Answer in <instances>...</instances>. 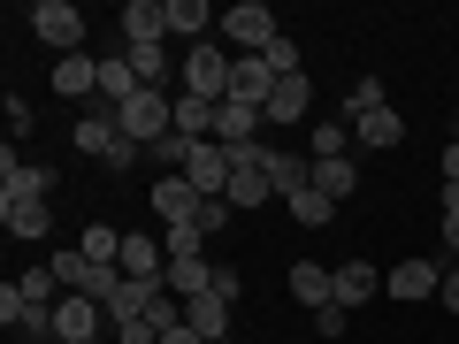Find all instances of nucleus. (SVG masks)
Here are the masks:
<instances>
[{"mask_svg":"<svg viewBox=\"0 0 459 344\" xmlns=\"http://www.w3.org/2000/svg\"><path fill=\"white\" fill-rule=\"evenodd\" d=\"M207 283H214L207 261H169V291H177V298H199Z\"/></svg>","mask_w":459,"mask_h":344,"instance_id":"obj_26","label":"nucleus"},{"mask_svg":"<svg viewBox=\"0 0 459 344\" xmlns=\"http://www.w3.org/2000/svg\"><path fill=\"white\" fill-rule=\"evenodd\" d=\"M344 108H383V84H376V77H360L352 92H344Z\"/></svg>","mask_w":459,"mask_h":344,"instance_id":"obj_31","label":"nucleus"},{"mask_svg":"<svg viewBox=\"0 0 459 344\" xmlns=\"http://www.w3.org/2000/svg\"><path fill=\"white\" fill-rule=\"evenodd\" d=\"M100 329H108V306H100V298L69 291L62 306H54V337H62V344H92Z\"/></svg>","mask_w":459,"mask_h":344,"instance_id":"obj_6","label":"nucleus"},{"mask_svg":"<svg viewBox=\"0 0 459 344\" xmlns=\"http://www.w3.org/2000/svg\"><path fill=\"white\" fill-rule=\"evenodd\" d=\"M230 207H268V199H276V184H268V168L261 161H246V168H230Z\"/></svg>","mask_w":459,"mask_h":344,"instance_id":"obj_21","label":"nucleus"},{"mask_svg":"<svg viewBox=\"0 0 459 344\" xmlns=\"http://www.w3.org/2000/svg\"><path fill=\"white\" fill-rule=\"evenodd\" d=\"M352 184H360V161H352V153H337V161H314V192H322L329 207H344V199H352Z\"/></svg>","mask_w":459,"mask_h":344,"instance_id":"obj_19","label":"nucleus"},{"mask_svg":"<svg viewBox=\"0 0 459 344\" xmlns=\"http://www.w3.org/2000/svg\"><path fill=\"white\" fill-rule=\"evenodd\" d=\"M146 92V84H138V69H131V54H108V62H100V108H131V99Z\"/></svg>","mask_w":459,"mask_h":344,"instance_id":"obj_14","label":"nucleus"},{"mask_svg":"<svg viewBox=\"0 0 459 344\" xmlns=\"http://www.w3.org/2000/svg\"><path fill=\"white\" fill-rule=\"evenodd\" d=\"M230 344H238V337H230Z\"/></svg>","mask_w":459,"mask_h":344,"instance_id":"obj_39","label":"nucleus"},{"mask_svg":"<svg viewBox=\"0 0 459 344\" xmlns=\"http://www.w3.org/2000/svg\"><path fill=\"white\" fill-rule=\"evenodd\" d=\"M276 69H268V54H238L230 62V99H246V108H268V92H276Z\"/></svg>","mask_w":459,"mask_h":344,"instance_id":"obj_8","label":"nucleus"},{"mask_svg":"<svg viewBox=\"0 0 459 344\" xmlns=\"http://www.w3.org/2000/svg\"><path fill=\"white\" fill-rule=\"evenodd\" d=\"M268 123H307V115H314V92H307V77H283L276 84V92H268Z\"/></svg>","mask_w":459,"mask_h":344,"instance_id":"obj_20","label":"nucleus"},{"mask_svg":"<svg viewBox=\"0 0 459 344\" xmlns=\"http://www.w3.org/2000/svg\"><path fill=\"white\" fill-rule=\"evenodd\" d=\"M314 329H322V337H344V329H352V314H344V306H322V314H314Z\"/></svg>","mask_w":459,"mask_h":344,"instance_id":"obj_33","label":"nucleus"},{"mask_svg":"<svg viewBox=\"0 0 459 344\" xmlns=\"http://www.w3.org/2000/svg\"><path fill=\"white\" fill-rule=\"evenodd\" d=\"M161 344H207V337H199V329H169Z\"/></svg>","mask_w":459,"mask_h":344,"instance_id":"obj_38","label":"nucleus"},{"mask_svg":"<svg viewBox=\"0 0 459 344\" xmlns=\"http://www.w3.org/2000/svg\"><path fill=\"white\" fill-rule=\"evenodd\" d=\"M146 207L161 214L169 229H177V222H199V207H207V192H192L184 176H161V184H153V199H146Z\"/></svg>","mask_w":459,"mask_h":344,"instance_id":"obj_11","label":"nucleus"},{"mask_svg":"<svg viewBox=\"0 0 459 344\" xmlns=\"http://www.w3.org/2000/svg\"><path fill=\"white\" fill-rule=\"evenodd\" d=\"M344 131H352V146L391 153L398 138H406V123H398V108H344Z\"/></svg>","mask_w":459,"mask_h":344,"instance_id":"obj_7","label":"nucleus"},{"mask_svg":"<svg viewBox=\"0 0 459 344\" xmlns=\"http://www.w3.org/2000/svg\"><path fill=\"white\" fill-rule=\"evenodd\" d=\"M31 31L47 39L54 54H84V8H77V0H39V8H31Z\"/></svg>","mask_w":459,"mask_h":344,"instance_id":"obj_3","label":"nucleus"},{"mask_svg":"<svg viewBox=\"0 0 459 344\" xmlns=\"http://www.w3.org/2000/svg\"><path fill=\"white\" fill-rule=\"evenodd\" d=\"M77 253H84V261H100V268H115V261H123V229L92 222V229H84V237H77ZM115 276H123V268H115Z\"/></svg>","mask_w":459,"mask_h":344,"instance_id":"obj_24","label":"nucleus"},{"mask_svg":"<svg viewBox=\"0 0 459 344\" xmlns=\"http://www.w3.org/2000/svg\"><path fill=\"white\" fill-rule=\"evenodd\" d=\"M47 268L62 276V291H84V298H100V306L123 291V276H115V268H100V261H84V253H54Z\"/></svg>","mask_w":459,"mask_h":344,"instance_id":"obj_4","label":"nucleus"},{"mask_svg":"<svg viewBox=\"0 0 459 344\" xmlns=\"http://www.w3.org/2000/svg\"><path fill=\"white\" fill-rule=\"evenodd\" d=\"M123 54H131L138 84H169V77H177V62H169V47H123Z\"/></svg>","mask_w":459,"mask_h":344,"instance_id":"obj_25","label":"nucleus"},{"mask_svg":"<svg viewBox=\"0 0 459 344\" xmlns=\"http://www.w3.org/2000/svg\"><path fill=\"white\" fill-rule=\"evenodd\" d=\"M368 298H383V268H368V261H344V268H337V306L352 314V306H368Z\"/></svg>","mask_w":459,"mask_h":344,"instance_id":"obj_18","label":"nucleus"},{"mask_svg":"<svg viewBox=\"0 0 459 344\" xmlns=\"http://www.w3.org/2000/svg\"><path fill=\"white\" fill-rule=\"evenodd\" d=\"M444 253H459V207H444Z\"/></svg>","mask_w":459,"mask_h":344,"instance_id":"obj_36","label":"nucleus"},{"mask_svg":"<svg viewBox=\"0 0 459 344\" xmlns=\"http://www.w3.org/2000/svg\"><path fill=\"white\" fill-rule=\"evenodd\" d=\"M54 92L62 99H100V62L92 54H62L54 62Z\"/></svg>","mask_w":459,"mask_h":344,"instance_id":"obj_16","label":"nucleus"},{"mask_svg":"<svg viewBox=\"0 0 459 344\" xmlns=\"http://www.w3.org/2000/svg\"><path fill=\"white\" fill-rule=\"evenodd\" d=\"M444 314H459V268H444Z\"/></svg>","mask_w":459,"mask_h":344,"instance_id":"obj_35","label":"nucleus"},{"mask_svg":"<svg viewBox=\"0 0 459 344\" xmlns=\"http://www.w3.org/2000/svg\"><path fill=\"white\" fill-rule=\"evenodd\" d=\"M214 298H230V306H238V298H246V276H238V268H214V283H207Z\"/></svg>","mask_w":459,"mask_h":344,"instance_id":"obj_30","label":"nucleus"},{"mask_svg":"<svg viewBox=\"0 0 459 344\" xmlns=\"http://www.w3.org/2000/svg\"><path fill=\"white\" fill-rule=\"evenodd\" d=\"M115 146H123V131H115V115H108V108H92V115L77 123V153H100V161H108Z\"/></svg>","mask_w":459,"mask_h":344,"instance_id":"obj_22","label":"nucleus"},{"mask_svg":"<svg viewBox=\"0 0 459 344\" xmlns=\"http://www.w3.org/2000/svg\"><path fill=\"white\" fill-rule=\"evenodd\" d=\"M283 207H291V222H307V229H322V222H337V207H329V199L314 192V184H307V192H299V199H283Z\"/></svg>","mask_w":459,"mask_h":344,"instance_id":"obj_27","label":"nucleus"},{"mask_svg":"<svg viewBox=\"0 0 459 344\" xmlns=\"http://www.w3.org/2000/svg\"><path fill=\"white\" fill-rule=\"evenodd\" d=\"M0 192L8 199H47L54 192V168L47 161H16V146L0 153Z\"/></svg>","mask_w":459,"mask_h":344,"instance_id":"obj_10","label":"nucleus"},{"mask_svg":"<svg viewBox=\"0 0 459 344\" xmlns=\"http://www.w3.org/2000/svg\"><path fill=\"white\" fill-rule=\"evenodd\" d=\"M230 62H238V54H230L222 39H199V47H184L177 77H184L192 99H214V108H222V99H230Z\"/></svg>","mask_w":459,"mask_h":344,"instance_id":"obj_1","label":"nucleus"},{"mask_svg":"<svg viewBox=\"0 0 459 344\" xmlns=\"http://www.w3.org/2000/svg\"><path fill=\"white\" fill-rule=\"evenodd\" d=\"M8 138H31V108H23L16 92H8Z\"/></svg>","mask_w":459,"mask_h":344,"instance_id":"obj_34","label":"nucleus"},{"mask_svg":"<svg viewBox=\"0 0 459 344\" xmlns=\"http://www.w3.org/2000/svg\"><path fill=\"white\" fill-rule=\"evenodd\" d=\"M268 184H276V199H299V192H307V184H314V153L307 146H291V153H268Z\"/></svg>","mask_w":459,"mask_h":344,"instance_id":"obj_13","label":"nucleus"},{"mask_svg":"<svg viewBox=\"0 0 459 344\" xmlns=\"http://www.w3.org/2000/svg\"><path fill=\"white\" fill-rule=\"evenodd\" d=\"M268 69H276V77H307V62H299V39H291V31L268 47Z\"/></svg>","mask_w":459,"mask_h":344,"instance_id":"obj_29","label":"nucleus"},{"mask_svg":"<svg viewBox=\"0 0 459 344\" xmlns=\"http://www.w3.org/2000/svg\"><path fill=\"white\" fill-rule=\"evenodd\" d=\"M444 291V268L437 261H398L391 276H383V298H398V306H421V298Z\"/></svg>","mask_w":459,"mask_h":344,"instance_id":"obj_5","label":"nucleus"},{"mask_svg":"<svg viewBox=\"0 0 459 344\" xmlns=\"http://www.w3.org/2000/svg\"><path fill=\"white\" fill-rule=\"evenodd\" d=\"M177 138H214V99H192V92H177Z\"/></svg>","mask_w":459,"mask_h":344,"instance_id":"obj_23","label":"nucleus"},{"mask_svg":"<svg viewBox=\"0 0 459 344\" xmlns=\"http://www.w3.org/2000/svg\"><path fill=\"white\" fill-rule=\"evenodd\" d=\"M291 298H299L307 314L337 306V268H322V261H291Z\"/></svg>","mask_w":459,"mask_h":344,"instance_id":"obj_12","label":"nucleus"},{"mask_svg":"<svg viewBox=\"0 0 459 344\" xmlns=\"http://www.w3.org/2000/svg\"><path fill=\"white\" fill-rule=\"evenodd\" d=\"M222 222H230V199H207V207H199V237H214Z\"/></svg>","mask_w":459,"mask_h":344,"instance_id":"obj_32","label":"nucleus"},{"mask_svg":"<svg viewBox=\"0 0 459 344\" xmlns=\"http://www.w3.org/2000/svg\"><path fill=\"white\" fill-rule=\"evenodd\" d=\"M184 329H199L207 344H230V329H238V306H230V298H214V291H199V298H184Z\"/></svg>","mask_w":459,"mask_h":344,"instance_id":"obj_9","label":"nucleus"},{"mask_svg":"<svg viewBox=\"0 0 459 344\" xmlns=\"http://www.w3.org/2000/svg\"><path fill=\"white\" fill-rule=\"evenodd\" d=\"M0 229H8V237H47L54 207H47V199H8V192H0Z\"/></svg>","mask_w":459,"mask_h":344,"instance_id":"obj_15","label":"nucleus"},{"mask_svg":"<svg viewBox=\"0 0 459 344\" xmlns=\"http://www.w3.org/2000/svg\"><path fill=\"white\" fill-rule=\"evenodd\" d=\"M444 184H459V138L444 146Z\"/></svg>","mask_w":459,"mask_h":344,"instance_id":"obj_37","label":"nucleus"},{"mask_svg":"<svg viewBox=\"0 0 459 344\" xmlns=\"http://www.w3.org/2000/svg\"><path fill=\"white\" fill-rule=\"evenodd\" d=\"M161 253H169V261H199V222H177V229H161Z\"/></svg>","mask_w":459,"mask_h":344,"instance_id":"obj_28","label":"nucleus"},{"mask_svg":"<svg viewBox=\"0 0 459 344\" xmlns=\"http://www.w3.org/2000/svg\"><path fill=\"white\" fill-rule=\"evenodd\" d=\"M214 39L238 47V54H268L283 31H276V16H268L261 0H238V8H222V31H214Z\"/></svg>","mask_w":459,"mask_h":344,"instance_id":"obj_2","label":"nucleus"},{"mask_svg":"<svg viewBox=\"0 0 459 344\" xmlns=\"http://www.w3.org/2000/svg\"><path fill=\"white\" fill-rule=\"evenodd\" d=\"M214 31H222V16H214L207 0H169V39H192L199 47V39H214Z\"/></svg>","mask_w":459,"mask_h":344,"instance_id":"obj_17","label":"nucleus"}]
</instances>
